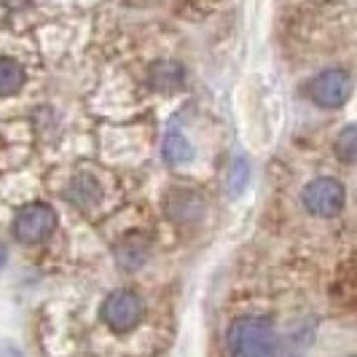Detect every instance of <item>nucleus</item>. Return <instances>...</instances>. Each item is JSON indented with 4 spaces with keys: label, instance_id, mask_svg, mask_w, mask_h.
Returning <instances> with one entry per match:
<instances>
[{
    "label": "nucleus",
    "instance_id": "12",
    "mask_svg": "<svg viewBox=\"0 0 357 357\" xmlns=\"http://www.w3.org/2000/svg\"><path fill=\"white\" fill-rule=\"evenodd\" d=\"M191 156H194L191 143L180 132H169L167 140H164V161L172 164V167H183V164L191 161Z\"/></svg>",
    "mask_w": 357,
    "mask_h": 357
},
{
    "label": "nucleus",
    "instance_id": "4",
    "mask_svg": "<svg viewBox=\"0 0 357 357\" xmlns=\"http://www.w3.org/2000/svg\"><path fill=\"white\" fill-rule=\"evenodd\" d=\"M304 207L317 218H333L344 210L347 202V191L336 178H314L306 183L304 194Z\"/></svg>",
    "mask_w": 357,
    "mask_h": 357
},
{
    "label": "nucleus",
    "instance_id": "7",
    "mask_svg": "<svg viewBox=\"0 0 357 357\" xmlns=\"http://www.w3.org/2000/svg\"><path fill=\"white\" fill-rule=\"evenodd\" d=\"M204 213V202L194 191L178 188L175 194L167 197V215H172L175 220H194Z\"/></svg>",
    "mask_w": 357,
    "mask_h": 357
},
{
    "label": "nucleus",
    "instance_id": "5",
    "mask_svg": "<svg viewBox=\"0 0 357 357\" xmlns=\"http://www.w3.org/2000/svg\"><path fill=\"white\" fill-rule=\"evenodd\" d=\"M309 100L320 107H341L352 94V78L347 70H325L312 78L309 84Z\"/></svg>",
    "mask_w": 357,
    "mask_h": 357
},
{
    "label": "nucleus",
    "instance_id": "3",
    "mask_svg": "<svg viewBox=\"0 0 357 357\" xmlns=\"http://www.w3.org/2000/svg\"><path fill=\"white\" fill-rule=\"evenodd\" d=\"M54 229H56V213L43 202L24 204L11 220V231L22 245H40L43 239L52 236Z\"/></svg>",
    "mask_w": 357,
    "mask_h": 357
},
{
    "label": "nucleus",
    "instance_id": "2",
    "mask_svg": "<svg viewBox=\"0 0 357 357\" xmlns=\"http://www.w3.org/2000/svg\"><path fill=\"white\" fill-rule=\"evenodd\" d=\"M100 314H102V322L113 333H129V331H135L143 322L145 304L135 290L121 287V290H113L102 301Z\"/></svg>",
    "mask_w": 357,
    "mask_h": 357
},
{
    "label": "nucleus",
    "instance_id": "15",
    "mask_svg": "<svg viewBox=\"0 0 357 357\" xmlns=\"http://www.w3.org/2000/svg\"><path fill=\"white\" fill-rule=\"evenodd\" d=\"M3 264H6V248L0 245V266H3Z\"/></svg>",
    "mask_w": 357,
    "mask_h": 357
},
{
    "label": "nucleus",
    "instance_id": "16",
    "mask_svg": "<svg viewBox=\"0 0 357 357\" xmlns=\"http://www.w3.org/2000/svg\"><path fill=\"white\" fill-rule=\"evenodd\" d=\"M355 357H357V355H355Z\"/></svg>",
    "mask_w": 357,
    "mask_h": 357
},
{
    "label": "nucleus",
    "instance_id": "1",
    "mask_svg": "<svg viewBox=\"0 0 357 357\" xmlns=\"http://www.w3.org/2000/svg\"><path fill=\"white\" fill-rule=\"evenodd\" d=\"M226 349L231 357H274L277 333L264 317H242L226 331Z\"/></svg>",
    "mask_w": 357,
    "mask_h": 357
},
{
    "label": "nucleus",
    "instance_id": "8",
    "mask_svg": "<svg viewBox=\"0 0 357 357\" xmlns=\"http://www.w3.org/2000/svg\"><path fill=\"white\" fill-rule=\"evenodd\" d=\"M148 261V245L140 236H129L116 248V264L124 271H135Z\"/></svg>",
    "mask_w": 357,
    "mask_h": 357
},
{
    "label": "nucleus",
    "instance_id": "9",
    "mask_svg": "<svg viewBox=\"0 0 357 357\" xmlns=\"http://www.w3.org/2000/svg\"><path fill=\"white\" fill-rule=\"evenodd\" d=\"M27 81V73L11 56H0V97H14Z\"/></svg>",
    "mask_w": 357,
    "mask_h": 357
},
{
    "label": "nucleus",
    "instance_id": "13",
    "mask_svg": "<svg viewBox=\"0 0 357 357\" xmlns=\"http://www.w3.org/2000/svg\"><path fill=\"white\" fill-rule=\"evenodd\" d=\"M336 153H339L344 161H357V124L344 126L336 137Z\"/></svg>",
    "mask_w": 357,
    "mask_h": 357
},
{
    "label": "nucleus",
    "instance_id": "6",
    "mask_svg": "<svg viewBox=\"0 0 357 357\" xmlns=\"http://www.w3.org/2000/svg\"><path fill=\"white\" fill-rule=\"evenodd\" d=\"M65 197L70 199L78 210H91V207H97L102 202L105 191H102V183H100V178L94 172H84L81 169V172H75L70 178Z\"/></svg>",
    "mask_w": 357,
    "mask_h": 357
},
{
    "label": "nucleus",
    "instance_id": "10",
    "mask_svg": "<svg viewBox=\"0 0 357 357\" xmlns=\"http://www.w3.org/2000/svg\"><path fill=\"white\" fill-rule=\"evenodd\" d=\"M312 339H314V328H312V325H301V328H296V331L282 341V347H277L274 357H304Z\"/></svg>",
    "mask_w": 357,
    "mask_h": 357
},
{
    "label": "nucleus",
    "instance_id": "11",
    "mask_svg": "<svg viewBox=\"0 0 357 357\" xmlns=\"http://www.w3.org/2000/svg\"><path fill=\"white\" fill-rule=\"evenodd\" d=\"M183 68H180L178 62H156L153 68H151V84L156 86V89H178L180 84H183Z\"/></svg>",
    "mask_w": 357,
    "mask_h": 357
},
{
    "label": "nucleus",
    "instance_id": "14",
    "mask_svg": "<svg viewBox=\"0 0 357 357\" xmlns=\"http://www.w3.org/2000/svg\"><path fill=\"white\" fill-rule=\"evenodd\" d=\"M248 180H250V167H248V161L236 159L231 164V169H229V191H231V194H242L245 185H248Z\"/></svg>",
    "mask_w": 357,
    "mask_h": 357
}]
</instances>
